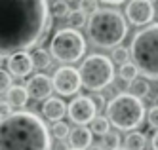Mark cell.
I'll list each match as a JSON object with an SVG mask.
<instances>
[{"label":"cell","mask_w":158,"mask_h":150,"mask_svg":"<svg viewBox=\"0 0 158 150\" xmlns=\"http://www.w3.org/2000/svg\"><path fill=\"white\" fill-rule=\"evenodd\" d=\"M52 27L46 0H0V55L27 53Z\"/></svg>","instance_id":"1"},{"label":"cell","mask_w":158,"mask_h":150,"mask_svg":"<svg viewBox=\"0 0 158 150\" xmlns=\"http://www.w3.org/2000/svg\"><path fill=\"white\" fill-rule=\"evenodd\" d=\"M50 129L35 112L19 110L0 120V150H50Z\"/></svg>","instance_id":"2"},{"label":"cell","mask_w":158,"mask_h":150,"mask_svg":"<svg viewBox=\"0 0 158 150\" xmlns=\"http://www.w3.org/2000/svg\"><path fill=\"white\" fill-rule=\"evenodd\" d=\"M88 36L99 48H118L128 34V23L120 11L99 8L88 17Z\"/></svg>","instance_id":"3"},{"label":"cell","mask_w":158,"mask_h":150,"mask_svg":"<svg viewBox=\"0 0 158 150\" xmlns=\"http://www.w3.org/2000/svg\"><path fill=\"white\" fill-rule=\"evenodd\" d=\"M130 57L145 78L158 80V23L147 25L133 36Z\"/></svg>","instance_id":"4"},{"label":"cell","mask_w":158,"mask_h":150,"mask_svg":"<svg viewBox=\"0 0 158 150\" xmlns=\"http://www.w3.org/2000/svg\"><path fill=\"white\" fill-rule=\"evenodd\" d=\"M145 105L143 101L133 97L130 93H118L112 97L107 105V120L112 124L116 129L122 131H131L139 128L143 118H145Z\"/></svg>","instance_id":"5"},{"label":"cell","mask_w":158,"mask_h":150,"mask_svg":"<svg viewBox=\"0 0 158 150\" xmlns=\"http://www.w3.org/2000/svg\"><path fill=\"white\" fill-rule=\"evenodd\" d=\"M78 74H80L82 86L97 93V91L110 86V82L114 80V65L107 55L94 53V55H88L82 61Z\"/></svg>","instance_id":"6"},{"label":"cell","mask_w":158,"mask_h":150,"mask_svg":"<svg viewBox=\"0 0 158 150\" xmlns=\"http://www.w3.org/2000/svg\"><path fill=\"white\" fill-rule=\"evenodd\" d=\"M84 53H86V40L82 36V32H78L71 27L57 30L50 42V55L59 63H65V65L76 63L82 59Z\"/></svg>","instance_id":"7"},{"label":"cell","mask_w":158,"mask_h":150,"mask_svg":"<svg viewBox=\"0 0 158 150\" xmlns=\"http://www.w3.org/2000/svg\"><path fill=\"white\" fill-rule=\"evenodd\" d=\"M52 86H53V91H57L59 95L71 97L82 86L80 74H78V71L73 67H59L57 71H55L53 78H52Z\"/></svg>","instance_id":"8"},{"label":"cell","mask_w":158,"mask_h":150,"mask_svg":"<svg viewBox=\"0 0 158 150\" xmlns=\"http://www.w3.org/2000/svg\"><path fill=\"white\" fill-rule=\"evenodd\" d=\"M67 112H69L71 122H74L80 128H86V124H92L94 118L97 116V108L94 105L92 97L86 95H78L71 101V105L67 107Z\"/></svg>","instance_id":"9"},{"label":"cell","mask_w":158,"mask_h":150,"mask_svg":"<svg viewBox=\"0 0 158 150\" xmlns=\"http://www.w3.org/2000/svg\"><path fill=\"white\" fill-rule=\"evenodd\" d=\"M126 17L135 27L149 25L154 17V4L149 0H131L126 4Z\"/></svg>","instance_id":"10"},{"label":"cell","mask_w":158,"mask_h":150,"mask_svg":"<svg viewBox=\"0 0 158 150\" xmlns=\"http://www.w3.org/2000/svg\"><path fill=\"white\" fill-rule=\"evenodd\" d=\"M25 89H27V95L31 99H35V101H46V99H50L52 91H53L52 78L46 76V74H42V72H38V74L29 78Z\"/></svg>","instance_id":"11"},{"label":"cell","mask_w":158,"mask_h":150,"mask_svg":"<svg viewBox=\"0 0 158 150\" xmlns=\"http://www.w3.org/2000/svg\"><path fill=\"white\" fill-rule=\"evenodd\" d=\"M6 63H8L10 76H15V78H25L32 71V61L29 53H14L6 59Z\"/></svg>","instance_id":"12"},{"label":"cell","mask_w":158,"mask_h":150,"mask_svg":"<svg viewBox=\"0 0 158 150\" xmlns=\"http://www.w3.org/2000/svg\"><path fill=\"white\" fill-rule=\"evenodd\" d=\"M40 110H42V116L46 120L57 124V122L63 120V116L67 114V105L61 99H57V97H50V99H46L42 103Z\"/></svg>","instance_id":"13"},{"label":"cell","mask_w":158,"mask_h":150,"mask_svg":"<svg viewBox=\"0 0 158 150\" xmlns=\"http://www.w3.org/2000/svg\"><path fill=\"white\" fill-rule=\"evenodd\" d=\"M92 131L88 128H80V125H76L74 129H71L69 133V143H71V148L74 150H86L92 146Z\"/></svg>","instance_id":"14"},{"label":"cell","mask_w":158,"mask_h":150,"mask_svg":"<svg viewBox=\"0 0 158 150\" xmlns=\"http://www.w3.org/2000/svg\"><path fill=\"white\" fill-rule=\"evenodd\" d=\"M27 101H29V95H27L25 86H12V87L8 89L6 103L12 108H23L27 105Z\"/></svg>","instance_id":"15"},{"label":"cell","mask_w":158,"mask_h":150,"mask_svg":"<svg viewBox=\"0 0 158 150\" xmlns=\"http://www.w3.org/2000/svg\"><path fill=\"white\" fill-rule=\"evenodd\" d=\"M31 61H32V68L42 71V68H48L50 67L52 55H50V51H46L44 48H36L35 51L31 53Z\"/></svg>","instance_id":"16"},{"label":"cell","mask_w":158,"mask_h":150,"mask_svg":"<svg viewBox=\"0 0 158 150\" xmlns=\"http://www.w3.org/2000/svg\"><path fill=\"white\" fill-rule=\"evenodd\" d=\"M145 144H147L145 135L137 131L128 133L126 139H124V150H145Z\"/></svg>","instance_id":"17"},{"label":"cell","mask_w":158,"mask_h":150,"mask_svg":"<svg viewBox=\"0 0 158 150\" xmlns=\"http://www.w3.org/2000/svg\"><path fill=\"white\" fill-rule=\"evenodd\" d=\"M128 93L133 95V97H137V99L149 95V82H147V80H143V78H135L133 82L130 84Z\"/></svg>","instance_id":"18"},{"label":"cell","mask_w":158,"mask_h":150,"mask_svg":"<svg viewBox=\"0 0 158 150\" xmlns=\"http://www.w3.org/2000/svg\"><path fill=\"white\" fill-rule=\"evenodd\" d=\"M109 129H110V124H109V120L105 118V116H95L94 118V122H92V135L95 133V135H101V137H105L107 133H109Z\"/></svg>","instance_id":"19"},{"label":"cell","mask_w":158,"mask_h":150,"mask_svg":"<svg viewBox=\"0 0 158 150\" xmlns=\"http://www.w3.org/2000/svg\"><path fill=\"white\" fill-rule=\"evenodd\" d=\"M71 10H69V2L65 0H55V2L50 4V15L53 17H69Z\"/></svg>","instance_id":"20"},{"label":"cell","mask_w":158,"mask_h":150,"mask_svg":"<svg viewBox=\"0 0 158 150\" xmlns=\"http://www.w3.org/2000/svg\"><path fill=\"white\" fill-rule=\"evenodd\" d=\"M67 19H69V23H71V29H80V27H84L86 25V23H88V15L84 14V11L82 10H76V11H71V14H69V17H67Z\"/></svg>","instance_id":"21"},{"label":"cell","mask_w":158,"mask_h":150,"mask_svg":"<svg viewBox=\"0 0 158 150\" xmlns=\"http://www.w3.org/2000/svg\"><path fill=\"white\" fill-rule=\"evenodd\" d=\"M137 74H139V71L135 68L133 63H126V65L120 67V78L124 80V82H128V84H131L133 80L137 78Z\"/></svg>","instance_id":"22"},{"label":"cell","mask_w":158,"mask_h":150,"mask_svg":"<svg viewBox=\"0 0 158 150\" xmlns=\"http://www.w3.org/2000/svg\"><path fill=\"white\" fill-rule=\"evenodd\" d=\"M110 61H112V63H118L120 67L126 65V63H130V50L122 48V46L114 48V50H112V59H110Z\"/></svg>","instance_id":"23"},{"label":"cell","mask_w":158,"mask_h":150,"mask_svg":"<svg viewBox=\"0 0 158 150\" xmlns=\"http://www.w3.org/2000/svg\"><path fill=\"white\" fill-rule=\"evenodd\" d=\"M101 148L103 150H114V148H120V137L116 133H107L103 137V143H101Z\"/></svg>","instance_id":"24"},{"label":"cell","mask_w":158,"mask_h":150,"mask_svg":"<svg viewBox=\"0 0 158 150\" xmlns=\"http://www.w3.org/2000/svg\"><path fill=\"white\" fill-rule=\"evenodd\" d=\"M52 133H53V137H55V139L63 141V139H69V133H71V129H69V125H67L65 122H57V124H53Z\"/></svg>","instance_id":"25"},{"label":"cell","mask_w":158,"mask_h":150,"mask_svg":"<svg viewBox=\"0 0 158 150\" xmlns=\"http://www.w3.org/2000/svg\"><path fill=\"white\" fill-rule=\"evenodd\" d=\"M14 84H12V76H10V72H6V71H2L0 68V95H6L8 93V89L12 87Z\"/></svg>","instance_id":"26"},{"label":"cell","mask_w":158,"mask_h":150,"mask_svg":"<svg viewBox=\"0 0 158 150\" xmlns=\"http://www.w3.org/2000/svg\"><path fill=\"white\" fill-rule=\"evenodd\" d=\"M80 10L84 11L86 15H92L94 11H97L99 8H97V2H94V0H82V2H80Z\"/></svg>","instance_id":"27"},{"label":"cell","mask_w":158,"mask_h":150,"mask_svg":"<svg viewBox=\"0 0 158 150\" xmlns=\"http://www.w3.org/2000/svg\"><path fill=\"white\" fill-rule=\"evenodd\" d=\"M149 124H151V128H154L156 131H158V105H154L151 110H149Z\"/></svg>","instance_id":"28"},{"label":"cell","mask_w":158,"mask_h":150,"mask_svg":"<svg viewBox=\"0 0 158 150\" xmlns=\"http://www.w3.org/2000/svg\"><path fill=\"white\" fill-rule=\"evenodd\" d=\"M10 114H14V108L8 105L6 101H0V120H4V118H8Z\"/></svg>","instance_id":"29"},{"label":"cell","mask_w":158,"mask_h":150,"mask_svg":"<svg viewBox=\"0 0 158 150\" xmlns=\"http://www.w3.org/2000/svg\"><path fill=\"white\" fill-rule=\"evenodd\" d=\"M92 101H94L95 108H103V107H105V97L101 95V93H94V95H92Z\"/></svg>","instance_id":"30"},{"label":"cell","mask_w":158,"mask_h":150,"mask_svg":"<svg viewBox=\"0 0 158 150\" xmlns=\"http://www.w3.org/2000/svg\"><path fill=\"white\" fill-rule=\"evenodd\" d=\"M151 144H152V150H158V131L152 135V141H151Z\"/></svg>","instance_id":"31"},{"label":"cell","mask_w":158,"mask_h":150,"mask_svg":"<svg viewBox=\"0 0 158 150\" xmlns=\"http://www.w3.org/2000/svg\"><path fill=\"white\" fill-rule=\"evenodd\" d=\"M89 150H103V148H101V146H92Z\"/></svg>","instance_id":"32"},{"label":"cell","mask_w":158,"mask_h":150,"mask_svg":"<svg viewBox=\"0 0 158 150\" xmlns=\"http://www.w3.org/2000/svg\"><path fill=\"white\" fill-rule=\"evenodd\" d=\"M2 61H4V57H2V55H0V65H2Z\"/></svg>","instance_id":"33"},{"label":"cell","mask_w":158,"mask_h":150,"mask_svg":"<svg viewBox=\"0 0 158 150\" xmlns=\"http://www.w3.org/2000/svg\"><path fill=\"white\" fill-rule=\"evenodd\" d=\"M114 150H124V148H114Z\"/></svg>","instance_id":"34"},{"label":"cell","mask_w":158,"mask_h":150,"mask_svg":"<svg viewBox=\"0 0 158 150\" xmlns=\"http://www.w3.org/2000/svg\"><path fill=\"white\" fill-rule=\"evenodd\" d=\"M69 150H74V148H69Z\"/></svg>","instance_id":"35"}]
</instances>
